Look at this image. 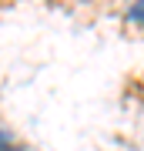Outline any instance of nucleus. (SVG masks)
<instances>
[{"instance_id":"f257e3e1","label":"nucleus","mask_w":144,"mask_h":151,"mask_svg":"<svg viewBox=\"0 0 144 151\" xmlns=\"http://www.w3.org/2000/svg\"><path fill=\"white\" fill-rule=\"evenodd\" d=\"M128 24H131V27H144V0H134V4H131Z\"/></svg>"},{"instance_id":"f03ea898","label":"nucleus","mask_w":144,"mask_h":151,"mask_svg":"<svg viewBox=\"0 0 144 151\" xmlns=\"http://www.w3.org/2000/svg\"><path fill=\"white\" fill-rule=\"evenodd\" d=\"M0 151H20V145H17V141L7 134L4 128H0Z\"/></svg>"}]
</instances>
